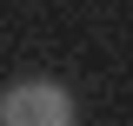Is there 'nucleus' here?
<instances>
[{
	"instance_id": "f257e3e1",
	"label": "nucleus",
	"mask_w": 133,
	"mask_h": 126,
	"mask_svg": "<svg viewBox=\"0 0 133 126\" xmlns=\"http://www.w3.org/2000/svg\"><path fill=\"white\" fill-rule=\"evenodd\" d=\"M0 126H80V100L66 80L27 73L0 86Z\"/></svg>"
}]
</instances>
